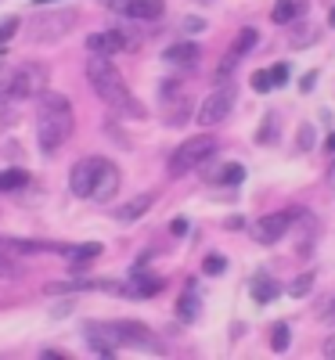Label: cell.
<instances>
[{
    "instance_id": "15",
    "label": "cell",
    "mask_w": 335,
    "mask_h": 360,
    "mask_svg": "<svg viewBox=\"0 0 335 360\" xmlns=\"http://www.w3.org/2000/svg\"><path fill=\"white\" fill-rule=\"evenodd\" d=\"M249 292H253L256 303H274V299H278V292H282V285L274 281L270 274H256V278L249 281Z\"/></svg>"
},
{
    "instance_id": "11",
    "label": "cell",
    "mask_w": 335,
    "mask_h": 360,
    "mask_svg": "<svg viewBox=\"0 0 335 360\" xmlns=\"http://www.w3.org/2000/svg\"><path fill=\"white\" fill-rule=\"evenodd\" d=\"M123 47H130L127 44V37L119 33V29H108V33H94L87 40V51L90 54H105V58H112L115 51H123Z\"/></svg>"
},
{
    "instance_id": "21",
    "label": "cell",
    "mask_w": 335,
    "mask_h": 360,
    "mask_svg": "<svg viewBox=\"0 0 335 360\" xmlns=\"http://www.w3.org/2000/svg\"><path fill=\"white\" fill-rule=\"evenodd\" d=\"M256 40H260V33H256V29H241V33H238V40H234V47H231V54H234V58L249 54V51L256 47Z\"/></svg>"
},
{
    "instance_id": "3",
    "label": "cell",
    "mask_w": 335,
    "mask_h": 360,
    "mask_svg": "<svg viewBox=\"0 0 335 360\" xmlns=\"http://www.w3.org/2000/svg\"><path fill=\"white\" fill-rule=\"evenodd\" d=\"M213 152H217V137H209V134H198V137H191V141H184L173 152V159H170V173L173 176H184L188 169H195V166H202L206 159H213Z\"/></svg>"
},
{
    "instance_id": "7",
    "label": "cell",
    "mask_w": 335,
    "mask_h": 360,
    "mask_svg": "<svg viewBox=\"0 0 335 360\" xmlns=\"http://www.w3.org/2000/svg\"><path fill=\"white\" fill-rule=\"evenodd\" d=\"M289 224H292L289 213H270V217H260V220L249 227V234L256 238L260 245H274V242H278V238L289 231Z\"/></svg>"
},
{
    "instance_id": "37",
    "label": "cell",
    "mask_w": 335,
    "mask_h": 360,
    "mask_svg": "<svg viewBox=\"0 0 335 360\" xmlns=\"http://www.w3.org/2000/svg\"><path fill=\"white\" fill-rule=\"evenodd\" d=\"M328 176H331V184H335V166H331V173H328Z\"/></svg>"
},
{
    "instance_id": "29",
    "label": "cell",
    "mask_w": 335,
    "mask_h": 360,
    "mask_svg": "<svg viewBox=\"0 0 335 360\" xmlns=\"http://www.w3.org/2000/svg\"><path fill=\"white\" fill-rule=\"evenodd\" d=\"M15 274H18V266L8 259V252H4V249H0V278H15Z\"/></svg>"
},
{
    "instance_id": "24",
    "label": "cell",
    "mask_w": 335,
    "mask_h": 360,
    "mask_svg": "<svg viewBox=\"0 0 335 360\" xmlns=\"http://www.w3.org/2000/svg\"><path fill=\"white\" fill-rule=\"evenodd\" d=\"M241 176H246V169H241V166H224V169L217 173L220 184H241Z\"/></svg>"
},
{
    "instance_id": "25",
    "label": "cell",
    "mask_w": 335,
    "mask_h": 360,
    "mask_svg": "<svg viewBox=\"0 0 335 360\" xmlns=\"http://www.w3.org/2000/svg\"><path fill=\"white\" fill-rule=\"evenodd\" d=\"M270 86H274V79H270V69H263V72H253V90H260V94H267Z\"/></svg>"
},
{
    "instance_id": "16",
    "label": "cell",
    "mask_w": 335,
    "mask_h": 360,
    "mask_svg": "<svg viewBox=\"0 0 335 360\" xmlns=\"http://www.w3.org/2000/svg\"><path fill=\"white\" fill-rule=\"evenodd\" d=\"M296 15H307V4H303V0H278L270 18L278 25H289V22H296Z\"/></svg>"
},
{
    "instance_id": "10",
    "label": "cell",
    "mask_w": 335,
    "mask_h": 360,
    "mask_svg": "<svg viewBox=\"0 0 335 360\" xmlns=\"http://www.w3.org/2000/svg\"><path fill=\"white\" fill-rule=\"evenodd\" d=\"M123 15L134 22H159L166 15L163 0H123Z\"/></svg>"
},
{
    "instance_id": "28",
    "label": "cell",
    "mask_w": 335,
    "mask_h": 360,
    "mask_svg": "<svg viewBox=\"0 0 335 360\" xmlns=\"http://www.w3.org/2000/svg\"><path fill=\"white\" fill-rule=\"evenodd\" d=\"M227 259L224 256H206V274H224Z\"/></svg>"
},
{
    "instance_id": "17",
    "label": "cell",
    "mask_w": 335,
    "mask_h": 360,
    "mask_svg": "<svg viewBox=\"0 0 335 360\" xmlns=\"http://www.w3.org/2000/svg\"><path fill=\"white\" fill-rule=\"evenodd\" d=\"M177 317H180V321H195V317H198V295H195V285H188V292L180 295Z\"/></svg>"
},
{
    "instance_id": "20",
    "label": "cell",
    "mask_w": 335,
    "mask_h": 360,
    "mask_svg": "<svg viewBox=\"0 0 335 360\" xmlns=\"http://www.w3.org/2000/svg\"><path fill=\"white\" fill-rule=\"evenodd\" d=\"M65 256L72 259V270H80L83 263H90V259H98V256H101V245H98V242H90V245H80V249H69Z\"/></svg>"
},
{
    "instance_id": "4",
    "label": "cell",
    "mask_w": 335,
    "mask_h": 360,
    "mask_svg": "<svg viewBox=\"0 0 335 360\" xmlns=\"http://www.w3.org/2000/svg\"><path fill=\"white\" fill-rule=\"evenodd\" d=\"M101 332L108 335V342L119 349V346H137V349H156V342H151L148 328L137 324V321H108V324H98Z\"/></svg>"
},
{
    "instance_id": "23",
    "label": "cell",
    "mask_w": 335,
    "mask_h": 360,
    "mask_svg": "<svg viewBox=\"0 0 335 360\" xmlns=\"http://www.w3.org/2000/svg\"><path fill=\"white\" fill-rule=\"evenodd\" d=\"M270 349H278V353L289 349V324H274L270 328Z\"/></svg>"
},
{
    "instance_id": "30",
    "label": "cell",
    "mask_w": 335,
    "mask_h": 360,
    "mask_svg": "<svg viewBox=\"0 0 335 360\" xmlns=\"http://www.w3.org/2000/svg\"><path fill=\"white\" fill-rule=\"evenodd\" d=\"M270 79H274V86H285L289 83V65H274L270 69Z\"/></svg>"
},
{
    "instance_id": "32",
    "label": "cell",
    "mask_w": 335,
    "mask_h": 360,
    "mask_svg": "<svg viewBox=\"0 0 335 360\" xmlns=\"http://www.w3.org/2000/svg\"><path fill=\"white\" fill-rule=\"evenodd\" d=\"M321 349H324V356H331V360H335V335H331V339H324V346H321Z\"/></svg>"
},
{
    "instance_id": "35",
    "label": "cell",
    "mask_w": 335,
    "mask_h": 360,
    "mask_svg": "<svg viewBox=\"0 0 335 360\" xmlns=\"http://www.w3.org/2000/svg\"><path fill=\"white\" fill-rule=\"evenodd\" d=\"M324 317H328V321H335V303H331V307L324 310Z\"/></svg>"
},
{
    "instance_id": "26",
    "label": "cell",
    "mask_w": 335,
    "mask_h": 360,
    "mask_svg": "<svg viewBox=\"0 0 335 360\" xmlns=\"http://www.w3.org/2000/svg\"><path fill=\"white\" fill-rule=\"evenodd\" d=\"M310 285H314V278H310V274H299V278L292 281V288H289V292L299 299V295H307V292H310Z\"/></svg>"
},
{
    "instance_id": "9",
    "label": "cell",
    "mask_w": 335,
    "mask_h": 360,
    "mask_svg": "<svg viewBox=\"0 0 335 360\" xmlns=\"http://www.w3.org/2000/svg\"><path fill=\"white\" fill-rule=\"evenodd\" d=\"M119 184H123V176H119V166H112L108 159H101L98 176H94V188H90V198H94V202H108V198L119 191Z\"/></svg>"
},
{
    "instance_id": "36",
    "label": "cell",
    "mask_w": 335,
    "mask_h": 360,
    "mask_svg": "<svg viewBox=\"0 0 335 360\" xmlns=\"http://www.w3.org/2000/svg\"><path fill=\"white\" fill-rule=\"evenodd\" d=\"M328 22H331V25H335V8H331V15H328Z\"/></svg>"
},
{
    "instance_id": "22",
    "label": "cell",
    "mask_w": 335,
    "mask_h": 360,
    "mask_svg": "<svg viewBox=\"0 0 335 360\" xmlns=\"http://www.w3.org/2000/svg\"><path fill=\"white\" fill-rule=\"evenodd\" d=\"M15 101V69H0V105Z\"/></svg>"
},
{
    "instance_id": "8",
    "label": "cell",
    "mask_w": 335,
    "mask_h": 360,
    "mask_svg": "<svg viewBox=\"0 0 335 360\" xmlns=\"http://www.w3.org/2000/svg\"><path fill=\"white\" fill-rule=\"evenodd\" d=\"M98 166H101V159H98V155L80 159V162L72 166V173H69V188H72V195H80V198H90V188H94Z\"/></svg>"
},
{
    "instance_id": "27",
    "label": "cell",
    "mask_w": 335,
    "mask_h": 360,
    "mask_svg": "<svg viewBox=\"0 0 335 360\" xmlns=\"http://www.w3.org/2000/svg\"><path fill=\"white\" fill-rule=\"evenodd\" d=\"M15 29H18V18H8V22H0V51H4V44L15 37Z\"/></svg>"
},
{
    "instance_id": "14",
    "label": "cell",
    "mask_w": 335,
    "mask_h": 360,
    "mask_svg": "<svg viewBox=\"0 0 335 360\" xmlns=\"http://www.w3.org/2000/svg\"><path fill=\"white\" fill-rule=\"evenodd\" d=\"M163 62H166V65H195V62H198V44L184 40V44L166 47V51H163Z\"/></svg>"
},
{
    "instance_id": "31",
    "label": "cell",
    "mask_w": 335,
    "mask_h": 360,
    "mask_svg": "<svg viewBox=\"0 0 335 360\" xmlns=\"http://www.w3.org/2000/svg\"><path fill=\"white\" fill-rule=\"evenodd\" d=\"M299 148H314V127H299Z\"/></svg>"
},
{
    "instance_id": "5",
    "label": "cell",
    "mask_w": 335,
    "mask_h": 360,
    "mask_svg": "<svg viewBox=\"0 0 335 360\" xmlns=\"http://www.w3.org/2000/svg\"><path fill=\"white\" fill-rule=\"evenodd\" d=\"M231 108H234V90H231V86L213 90V94L202 101V108H198V127H217V123H224Z\"/></svg>"
},
{
    "instance_id": "19",
    "label": "cell",
    "mask_w": 335,
    "mask_h": 360,
    "mask_svg": "<svg viewBox=\"0 0 335 360\" xmlns=\"http://www.w3.org/2000/svg\"><path fill=\"white\" fill-rule=\"evenodd\" d=\"M22 188H29L25 169H4L0 173V191H22Z\"/></svg>"
},
{
    "instance_id": "34",
    "label": "cell",
    "mask_w": 335,
    "mask_h": 360,
    "mask_svg": "<svg viewBox=\"0 0 335 360\" xmlns=\"http://www.w3.org/2000/svg\"><path fill=\"white\" fill-rule=\"evenodd\" d=\"M314 83H317V76H314V72H310V76H303V79H299V86H303V90H310Z\"/></svg>"
},
{
    "instance_id": "1",
    "label": "cell",
    "mask_w": 335,
    "mask_h": 360,
    "mask_svg": "<svg viewBox=\"0 0 335 360\" xmlns=\"http://www.w3.org/2000/svg\"><path fill=\"white\" fill-rule=\"evenodd\" d=\"M76 130V115L65 94H37V141L40 152L54 155Z\"/></svg>"
},
{
    "instance_id": "6",
    "label": "cell",
    "mask_w": 335,
    "mask_h": 360,
    "mask_svg": "<svg viewBox=\"0 0 335 360\" xmlns=\"http://www.w3.org/2000/svg\"><path fill=\"white\" fill-rule=\"evenodd\" d=\"M47 86V65H22L15 69V98H37Z\"/></svg>"
},
{
    "instance_id": "2",
    "label": "cell",
    "mask_w": 335,
    "mask_h": 360,
    "mask_svg": "<svg viewBox=\"0 0 335 360\" xmlns=\"http://www.w3.org/2000/svg\"><path fill=\"white\" fill-rule=\"evenodd\" d=\"M87 79H90L94 94H98L105 105H112V108H119V112H127V115H144V108L137 105V98L127 90V83H123V76H119V69L108 62L105 54H94V58H90Z\"/></svg>"
},
{
    "instance_id": "33",
    "label": "cell",
    "mask_w": 335,
    "mask_h": 360,
    "mask_svg": "<svg viewBox=\"0 0 335 360\" xmlns=\"http://www.w3.org/2000/svg\"><path fill=\"white\" fill-rule=\"evenodd\" d=\"M184 29H188V33H198V29H202V18H188Z\"/></svg>"
},
{
    "instance_id": "12",
    "label": "cell",
    "mask_w": 335,
    "mask_h": 360,
    "mask_svg": "<svg viewBox=\"0 0 335 360\" xmlns=\"http://www.w3.org/2000/svg\"><path fill=\"white\" fill-rule=\"evenodd\" d=\"M72 22H76V15H58V18H51L47 25L33 22V25H29V33H33L37 40H54V37L69 33V29H72Z\"/></svg>"
},
{
    "instance_id": "18",
    "label": "cell",
    "mask_w": 335,
    "mask_h": 360,
    "mask_svg": "<svg viewBox=\"0 0 335 360\" xmlns=\"http://www.w3.org/2000/svg\"><path fill=\"white\" fill-rule=\"evenodd\" d=\"M163 288V278H148V274H141V270H137V274H134V285L127 288L130 295H156Z\"/></svg>"
},
{
    "instance_id": "13",
    "label": "cell",
    "mask_w": 335,
    "mask_h": 360,
    "mask_svg": "<svg viewBox=\"0 0 335 360\" xmlns=\"http://www.w3.org/2000/svg\"><path fill=\"white\" fill-rule=\"evenodd\" d=\"M156 205V195H137V198H130V202H123L115 209V220H123V224H134V220H141L148 209Z\"/></svg>"
}]
</instances>
